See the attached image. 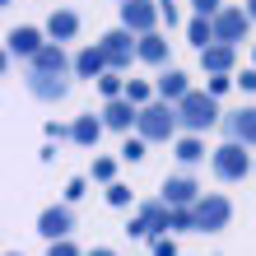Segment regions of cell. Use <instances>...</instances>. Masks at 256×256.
<instances>
[{
  "mask_svg": "<svg viewBox=\"0 0 256 256\" xmlns=\"http://www.w3.org/2000/svg\"><path fill=\"white\" fill-rule=\"evenodd\" d=\"M242 88H256V70H242V80H238Z\"/></svg>",
  "mask_w": 256,
  "mask_h": 256,
  "instance_id": "cell-34",
  "label": "cell"
},
{
  "mask_svg": "<svg viewBox=\"0 0 256 256\" xmlns=\"http://www.w3.org/2000/svg\"><path fill=\"white\" fill-rule=\"evenodd\" d=\"M163 205H168V210H196V205H200V186H196L186 172H177V177L163 182Z\"/></svg>",
  "mask_w": 256,
  "mask_h": 256,
  "instance_id": "cell-9",
  "label": "cell"
},
{
  "mask_svg": "<svg viewBox=\"0 0 256 256\" xmlns=\"http://www.w3.org/2000/svg\"><path fill=\"white\" fill-rule=\"evenodd\" d=\"M233 61H238V47H228V42H214L210 52H200V66H205L210 74H228Z\"/></svg>",
  "mask_w": 256,
  "mask_h": 256,
  "instance_id": "cell-17",
  "label": "cell"
},
{
  "mask_svg": "<svg viewBox=\"0 0 256 256\" xmlns=\"http://www.w3.org/2000/svg\"><path fill=\"white\" fill-rule=\"evenodd\" d=\"M24 84H28V94L42 98V102H56V98H66V94H70V80H66L61 70H33V66H28Z\"/></svg>",
  "mask_w": 256,
  "mask_h": 256,
  "instance_id": "cell-5",
  "label": "cell"
},
{
  "mask_svg": "<svg viewBox=\"0 0 256 256\" xmlns=\"http://www.w3.org/2000/svg\"><path fill=\"white\" fill-rule=\"evenodd\" d=\"M102 126H108V130H130V126H140V108H135V102L130 98H112L108 102V108H102Z\"/></svg>",
  "mask_w": 256,
  "mask_h": 256,
  "instance_id": "cell-12",
  "label": "cell"
},
{
  "mask_svg": "<svg viewBox=\"0 0 256 256\" xmlns=\"http://www.w3.org/2000/svg\"><path fill=\"white\" fill-rule=\"evenodd\" d=\"M144 144H149V140H140V135H135V140L126 135V144H122V158H126V163H140V158H144Z\"/></svg>",
  "mask_w": 256,
  "mask_h": 256,
  "instance_id": "cell-24",
  "label": "cell"
},
{
  "mask_svg": "<svg viewBox=\"0 0 256 256\" xmlns=\"http://www.w3.org/2000/svg\"><path fill=\"white\" fill-rule=\"evenodd\" d=\"M5 256H24V252H5Z\"/></svg>",
  "mask_w": 256,
  "mask_h": 256,
  "instance_id": "cell-37",
  "label": "cell"
},
{
  "mask_svg": "<svg viewBox=\"0 0 256 256\" xmlns=\"http://www.w3.org/2000/svg\"><path fill=\"white\" fill-rule=\"evenodd\" d=\"M74 33H80V14H74V10H52L47 38H52V42H70Z\"/></svg>",
  "mask_w": 256,
  "mask_h": 256,
  "instance_id": "cell-16",
  "label": "cell"
},
{
  "mask_svg": "<svg viewBox=\"0 0 256 256\" xmlns=\"http://www.w3.org/2000/svg\"><path fill=\"white\" fill-rule=\"evenodd\" d=\"M177 122H182V130L186 135H200V130H210L214 122H224V112H219V102H214V94H191L177 102Z\"/></svg>",
  "mask_w": 256,
  "mask_h": 256,
  "instance_id": "cell-1",
  "label": "cell"
},
{
  "mask_svg": "<svg viewBox=\"0 0 256 256\" xmlns=\"http://www.w3.org/2000/svg\"><path fill=\"white\" fill-rule=\"evenodd\" d=\"M80 196H84V177H74V182L66 186V200H80Z\"/></svg>",
  "mask_w": 256,
  "mask_h": 256,
  "instance_id": "cell-32",
  "label": "cell"
},
{
  "mask_svg": "<svg viewBox=\"0 0 256 256\" xmlns=\"http://www.w3.org/2000/svg\"><path fill=\"white\" fill-rule=\"evenodd\" d=\"M70 228H74L70 205H52V210H42V219H38V233L47 238V242H66Z\"/></svg>",
  "mask_w": 256,
  "mask_h": 256,
  "instance_id": "cell-10",
  "label": "cell"
},
{
  "mask_svg": "<svg viewBox=\"0 0 256 256\" xmlns=\"http://www.w3.org/2000/svg\"><path fill=\"white\" fill-rule=\"evenodd\" d=\"M112 172H116V158H94V177L112 186Z\"/></svg>",
  "mask_w": 256,
  "mask_h": 256,
  "instance_id": "cell-26",
  "label": "cell"
},
{
  "mask_svg": "<svg viewBox=\"0 0 256 256\" xmlns=\"http://www.w3.org/2000/svg\"><path fill=\"white\" fill-rule=\"evenodd\" d=\"M172 228H196V233H200V224H196V210H172Z\"/></svg>",
  "mask_w": 256,
  "mask_h": 256,
  "instance_id": "cell-25",
  "label": "cell"
},
{
  "mask_svg": "<svg viewBox=\"0 0 256 256\" xmlns=\"http://www.w3.org/2000/svg\"><path fill=\"white\" fill-rule=\"evenodd\" d=\"M98 47L108 52V66H112V70H122V66H130V56H140V38H135L130 28H112Z\"/></svg>",
  "mask_w": 256,
  "mask_h": 256,
  "instance_id": "cell-7",
  "label": "cell"
},
{
  "mask_svg": "<svg viewBox=\"0 0 256 256\" xmlns=\"http://www.w3.org/2000/svg\"><path fill=\"white\" fill-rule=\"evenodd\" d=\"M186 38H191L200 52H210V47L219 42V38H214V19H200V14H196V19L186 24Z\"/></svg>",
  "mask_w": 256,
  "mask_h": 256,
  "instance_id": "cell-20",
  "label": "cell"
},
{
  "mask_svg": "<svg viewBox=\"0 0 256 256\" xmlns=\"http://www.w3.org/2000/svg\"><path fill=\"white\" fill-rule=\"evenodd\" d=\"M177 158H182V163H200V158H205L200 135H182V140H177Z\"/></svg>",
  "mask_w": 256,
  "mask_h": 256,
  "instance_id": "cell-22",
  "label": "cell"
},
{
  "mask_svg": "<svg viewBox=\"0 0 256 256\" xmlns=\"http://www.w3.org/2000/svg\"><path fill=\"white\" fill-rule=\"evenodd\" d=\"M228 84H233L228 74H210V84H205V94H214V98H219V94H228Z\"/></svg>",
  "mask_w": 256,
  "mask_h": 256,
  "instance_id": "cell-29",
  "label": "cell"
},
{
  "mask_svg": "<svg viewBox=\"0 0 256 256\" xmlns=\"http://www.w3.org/2000/svg\"><path fill=\"white\" fill-rule=\"evenodd\" d=\"M74 74H80V80H102V74H108V52L102 47H84L80 56H74Z\"/></svg>",
  "mask_w": 256,
  "mask_h": 256,
  "instance_id": "cell-15",
  "label": "cell"
},
{
  "mask_svg": "<svg viewBox=\"0 0 256 256\" xmlns=\"http://www.w3.org/2000/svg\"><path fill=\"white\" fill-rule=\"evenodd\" d=\"M224 135L238 144H256V108H238V112H224Z\"/></svg>",
  "mask_w": 256,
  "mask_h": 256,
  "instance_id": "cell-11",
  "label": "cell"
},
{
  "mask_svg": "<svg viewBox=\"0 0 256 256\" xmlns=\"http://www.w3.org/2000/svg\"><path fill=\"white\" fill-rule=\"evenodd\" d=\"M122 5H126V0H122Z\"/></svg>",
  "mask_w": 256,
  "mask_h": 256,
  "instance_id": "cell-38",
  "label": "cell"
},
{
  "mask_svg": "<svg viewBox=\"0 0 256 256\" xmlns=\"http://www.w3.org/2000/svg\"><path fill=\"white\" fill-rule=\"evenodd\" d=\"M196 5V14H200V19H214V14L224 10V0H191Z\"/></svg>",
  "mask_w": 256,
  "mask_h": 256,
  "instance_id": "cell-28",
  "label": "cell"
},
{
  "mask_svg": "<svg viewBox=\"0 0 256 256\" xmlns=\"http://www.w3.org/2000/svg\"><path fill=\"white\" fill-rule=\"evenodd\" d=\"M98 88L108 94V102H112V98H126V84H122V74H116V70H108V74H102V80H98Z\"/></svg>",
  "mask_w": 256,
  "mask_h": 256,
  "instance_id": "cell-23",
  "label": "cell"
},
{
  "mask_svg": "<svg viewBox=\"0 0 256 256\" xmlns=\"http://www.w3.org/2000/svg\"><path fill=\"white\" fill-rule=\"evenodd\" d=\"M88 256H116L112 247H94V252H88Z\"/></svg>",
  "mask_w": 256,
  "mask_h": 256,
  "instance_id": "cell-35",
  "label": "cell"
},
{
  "mask_svg": "<svg viewBox=\"0 0 256 256\" xmlns=\"http://www.w3.org/2000/svg\"><path fill=\"white\" fill-rule=\"evenodd\" d=\"M140 219L149 224V233H163V238H168V228H172V210L163 205V200H144L140 205Z\"/></svg>",
  "mask_w": 256,
  "mask_h": 256,
  "instance_id": "cell-18",
  "label": "cell"
},
{
  "mask_svg": "<svg viewBox=\"0 0 256 256\" xmlns=\"http://www.w3.org/2000/svg\"><path fill=\"white\" fill-rule=\"evenodd\" d=\"M228 219H233L228 196H219V191L200 196V205H196V224H200V233H219V228H228Z\"/></svg>",
  "mask_w": 256,
  "mask_h": 256,
  "instance_id": "cell-4",
  "label": "cell"
},
{
  "mask_svg": "<svg viewBox=\"0 0 256 256\" xmlns=\"http://www.w3.org/2000/svg\"><path fill=\"white\" fill-rule=\"evenodd\" d=\"M247 28H252V14H247V10L224 5V10L214 14V38H219V42H228V47H238V42L247 38Z\"/></svg>",
  "mask_w": 256,
  "mask_h": 256,
  "instance_id": "cell-8",
  "label": "cell"
},
{
  "mask_svg": "<svg viewBox=\"0 0 256 256\" xmlns=\"http://www.w3.org/2000/svg\"><path fill=\"white\" fill-rule=\"evenodd\" d=\"M126 233H130V238H144V233H149V224H144V219H130V224H126Z\"/></svg>",
  "mask_w": 256,
  "mask_h": 256,
  "instance_id": "cell-33",
  "label": "cell"
},
{
  "mask_svg": "<svg viewBox=\"0 0 256 256\" xmlns=\"http://www.w3.org/2000/svg\"><path fill=\"white\" fill-rule=\"evenodd\" d=\"M247 14H252V19H256V0H247Z\"/></svg>",
  "mask_w": 256,
  "mask_h": 256,
  "instance_id": "cell-36",
  "label": "cell"
},
{
  "mask_svg": "<svg viewBox=\"0 0 256 256\" xmlns=\"http://www.w3.org/2000/svg\"><path fill=\"white\" fill-rule=\"evenodd\" d=\"M98 135H102V122L94 112H84V116H74V126H70V140L74 144H84V149H94L98 144Z\"/></svg>",
  "mask_w": 256,
  "mask_h": 256,
  "instance_id": "cell-19",
  "label": "cell"
},
{
  "mask_svg": "<svg viewBox=\"0 0 256 256\" xmlns=\"http://www.w3.org/2000/svg\"><path fill=\"white\" fill-rule=\"evenodd\" d=\"M5 47H10V56H28V61H33V56L47 47V42H42V33H38V28H10Z\"/></svg>",
  "mask_w": 256,
  "mask_h": 256,
  "instance_id": "cell-13",
  "label": "cell"
},
{
  "mask_svg": "<svg viewBox=\"0 0 256 256\" xmlns=\"http://www.w3.org/2000/svg\"><path fill=\"white\" fill-rule=\"evenodd\" d=\"M210 163H214V172L224 182H242L252 172V154H247V144H238V140H224L214 154H210Z\"/></svg>",
  "mask_w": 256,
  "mask_h": 256,
  "instance_id": "cell-3",
  "label": "cell"
},
{
  "mask_svg": "<svg viewBox=\"0 0 256 256\" xmlns=\"http://www.w3.org/2000/svg\"><path fill=\"white\" fill-rule=\"evenodd\" d=\"M252 56H256V52H252Z\"/></svg>",
  "mask_w": 256,
  "mask_h": 256,
  "instance_id": "cell-39",
  "label": "cell"
},
{
  "mask_svg": "<svg viewBox=\"0 0 256 256\" xmlns=\"http://www.w3.org/2000/svg\"><path fill=\"white\" fill-rule=\"evenodd\" d=\"M108 205H116V210H122V205H130V186L112 182V186H108Z\"/></svg>",
  "mask_w": 256,
  "mask_h": 256,
  "instance_id": "cell-27",
  "label": "cell"
},
{
  "mask_svg": "<svg viewBox=\"0 0 256 256\" xmlns=\"http://www.w3.org/2000/svg\"><path fill=\"white\" fill-rule=\"evenodd\" d=\"M158 19H163L158 0H126V5H122V28H130L135 38H149Z\"/></svg>",
  "mask_w": 256,
  "mask_h": 256,
  "instance_id": "cell-6",
  "label": "cell"
},
{
  "mask_svg": "<svg viewBox=\"0 0 256 256\" xmlns=\"http://www.w3.org/2000/svg\"><path fill=\"white\" fill-rule=\"evenodd\" d=\"M177 126H182L177 122V108L158 98V102H149V108H140V126L135 130H140V140H172Z\"/></svg>",
  "mask_w": 256,
  "mask_h": 256,
  "instance_id": "cell-2",
  "label": "cell"
},
{
  "mask_svg": "<svg viewBox=\"0 0 256 256\" xmlns=\"http://www.w3.org/2000/svg\"><path fill=\"white\" fill-rule=\"evenodd\" d=\"M154 256H177V242L172 238H154Z\"/></svg>",
  "mask_w": 256,
  "mask_h": 256,
  "instance_id": "cell-31",
  "label": "cell"
},
{
  "mask_svg": "<svg viewBox=\"0 0 256 256\" xmlns=\"http://www.w3.org/2000/svg\"><path fill=\"white\" fill-rule=\"evenodd\" d=\"M47 256H80V247L66 238V242H52V247H47Z\"/></svg>",
  "mask_w": 256,
  "mask_h": 256,
  "instance_id": "cell-30",
  "label": "cell"
},
{
  "mask_svg": "<svg viewBox=\"0 0 256 256\" xmlns=\"http://www.w3.org/2000/svg\"><path fill=\"white\" fill-rule=\"evenodd\" d=\"M140 61H149V66H163V61H168V38H158V33L140 38Z\"/></svg>",
  "mask_w": 256,
  "mask_h": 256,
  "instance_id": "cell-21",
  "label": "cell"
},
{
  "mask_svg": "<svg viewBox=\"0 0 256 256\" xmlns=\"http://www.w3.org/2000/svg\"><path fill=\"white\" fill-rule=\"evenodd\" d=\"M154 94H158L163 102H172V108H177V102L191 94V80H186L182 70H163V74H158V84H154Z\"/></svg>",
  "mask_w": 256,
  "mask_h": 256,
  "instance_id": "cell-14",
  "label": "cell"
}]
</instances>
